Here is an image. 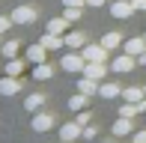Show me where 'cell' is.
Wrapping results in <instances>:
<instances>
[{
	"label": "cell",
	"instance_id": "cell-36",
	"mask_svg": "<svg viewBox=\"0 0 146 143\" xmlns=\"http://www.w3.org/2000/svg\"><path fill=\"white\" fill-rule=\"evenodd\" d=\"M104 143H113V140H104Z\"/></svg>",
	"mask_w": 146,
	"mask_h": 143
},
{
	"label": "cell",
	"instance_id": "cell-7",
	"mask_svg": "<svg viewBox=\"0 0 146 143\" xmlns=\"http://www.w3.org/2000/svg\"><path fill=\"white\" fill-rule=\"evenodd\" d=\"M134 12H137V9H134V3H131V0H113V3H110V15L119 18V21L131 18Z\"/></svg>",
	"mask_w": 146,
	"mask_h": 143
},
{
	"label": "cell",
	"instance_id": "cell-15",
	"mask_svg": "<svg viewBox=\"0 0 146 143\" xmlns=\"http://www.w3.org/2000/svg\"><path fill=\"white\" fill-rule=\"evenodd\" d=\"M45 101H48V95H45V93H30L27 99H24V107H27L30 113H36V110L45 107Z\"/></svg>",
	"mask_w": 146,
	"mask_h": 143
},
{
	"label": "cell",
	"instance_id": "cell-18",
	"mask_svg": "<svg viewBox=\"0 0 146 143\" xmlns=\"http://www.w3.org/2000/svg\"><path fill=\"white\" fill-rule=\"evenodd\" d=\"M33 77H36V81H51V77H54V66H51V63H36V66H33Z\"/></svg>",
	"mask_w": 146,
	"mask_h": 143
},
{
	"label": "cell",
	"instance_id": "cell-17",
	"mask_svg": "<svg viewBox=\"0 0 146 143\" xmlns=\"http://www.w3.org/2000/svg\"><path fill=\"white\" fill-rule=\"evenodd\" d=\"M39 42H42V45H45V48H48V51L66 48V39H63V36H57V33H48V30H45V33H42V39H39Z\"/></svg>",
	"mask_w": 146,
	"mask_h": 143
},
{
	"label": "cell",
	"instance_id": "cell-6",
	"mask_svg": "<svg viewBox=\"0 0 146 143\" xmlns=\"http://www.w3.org/2000/svg\"><path fill=\"white\" fill-rule=\"evenodd\" d=\"M9 15H12V21H15V24H36L39 12L33 9V6H15Z\"/></svg>",
	"mask_w": 146,
	"mask_h": 143
},
{
	"label": "cell",
	"instance_id": "cell-33",
	"mask_svg": "<svg viewBox=\"0 0 146 143\" xmlns=\"http://www.w3.org/2000/svg\"><path fill=\"white\" fill-rule=\"evenodd\" d=\"M108 0H87V6H92V9H98V6H104Z\"/></svg>",
	"mask_w": 146,
	"mask_h": 143
},
{
	"label": "cell",
	"instance_id": "cell-12",
	"mask_svg": "<svg viewBox=\"0 0 146 143\" xmlns=\"http://www.w3.org/2000/svg\"><path fill=\"white\" fill-rule=\"evenodd\" d=\"M81 75L92 77V81H104V75H108V63H87Z\"/></svg>",
	"mask_w": 146,
	"mask_h": 143
},
{
	"label": "cell",
	"instance_id": "cell-1",
	"mask_svg": "<svg viewBox=\"0 0 146 143\" xmlns=\"http://www.w3.org/2000/svg\"><path fill=\"white\" fill-rule=\"evenodd\" d=\"M84 66H87V60H84L81 51H75V54H63V60H60V69L69 72V75H81Z\"/></svg>",
	"mask_w": 146,
	"mask_h": 143
},
{
	"label": "cell",
	"instance_id": "cell-13",
	"mask_svg": "<svg viewBox=\"0 0 146 143\" xmlns=\"http://www.w3.org/2000/svg\"><path fill=\"white\" fill-rule=\"evenodd\" d=\"M66 48H75V51H81L84 45H87V33L84 30H72V33H66Z\"/></svg>",
	"mask_w": 146,
	"mask_h": 143
},
{
	"label": "cell",
	"instance_id": "cell-31",
	"mask_svg": "<svg viewBox=\"0 0 146 143\" xmlns=\"http://www.w3.org/2000/svg\"><path fill=\"white\" fill-rule=\"evenodd\" d=\"M131 3H134L137 12H146V0H131Z\"/></svg>",
	"mask_w": 146,
	"mask_h": 143
},
{
	"label": "cell",
	"instance_id": "cell-3",
	"mask_svg": "<svg viewBox=\"0 0 146 143\" xmlns=\"http://www.w3.org/2000/svg\"><path fill=\"white\" fill-rule=\"evenodd\" d=\"M137 69V57H131V54H119L113 57V63H110V72H119V75H128V72H134Z\"/></svg>",
	"mask_w": 146,
	"mask_h": 143
},
{
	"label": "cell",
	"instance_id": "cell-25",
	"mask_svg": "<svg viewBox=\"0 0 146 143\" xmlns=\"http://www.w3.org/2000/svg\"><path fill=\"white\" fill-rule=\"evenodd\" d=\"M119 116H128V119H134V116H140V107H137L134 101H122V107H119Z\"/></svg>",
	"mask_w": 146,
	"mask_h": 143
},
{
	"label": "cell",
	"instance_id": "cell-14",
	"mask_svg": "<svg viewBox=\"0 0 146 143\" xmlns=\"http://www.w3.org/2000/svg\"><path fill=\"white\" fill-rule=\"evenodd\" d=\"M45 57H48V48H45L42 42H36V45L27 48V63H33V66H36V63H45Z\"/></svg>",
	"mask_w": 146,
	"mask_h": 143
},
{
	"label": "cell",
	"instance_id": "cell-37",
	"mask_svg": "<svg viewBox=\"0 0 146 143\" xmlns=\"http://www.w3.org/2000/svg\"><path fill=\"white\" fill-rule=\"evenodd\" d=\"M143 93H146V87H143Z\"/></svg>",
	"mask_w": 146,
	"mask_h": 143
},
{
	"label": "cell",
	"instance_id": "cell-20",
	"mask_svg": "<svg viewBox=\"0 0 146 143\" xmlns=\"http://www.w3.org/2000/svg\"><path fill=\"white\" fill-rule=\"evenodd\" d=\"M0 51H3L6 60H12V57H18V51H21V42H18V39H6V42L0 45Z\"/></svg>",
	"mask_w": 146,
	"mask_h": 143
},
{
	"label": "cell",
	"instance_id": "cell-21",
	"mask_svg": "<svg viewBox=\"0 0 146 143\" xmlns=\"http://www.w3.org/2000/svg\"><path fill=\"white\" fill-rule=\"evenodd\" d=\"M143 95H146L143 87H122V101H134V105H137Z\"/></svg>",
	"mask_w": 146,
	"mask_h": 143
},
{
	"label": "cell",
	"instance_id": "cell-35",
	"mask_svg": "<svg viewBox=\"0 0 146 143\" xmlns=\"http://www.w3.org/2000/svg\"><path fill=\"white\" fill-rule=\"evenodd\" d=\"M60 143H69V140H60Z\"/></svg>",
	"mask_w": 146,
	"mask_h": 143
},
{
	"label": "cell",
	"instance_id": "cell-23",
	"mask_svg": "<svg viewBox=\"0 0 146 143\" xmlns=\"http://www.w3.org/2000/svg\"><path fill=\"white\" fill-rule=\"evenodd\" d=\"M21 72H24V60H18V57L6 60V75H15V77H21Z\"/></svg>",
	"mask_w": 146,
	"mask_h": 143
},
{
	"label": "cell",
	"instance_id": "cell-34",
	"mask_svg": "<svg viewBox=\"0 0 146 143\" xmlns=\"http://www.w3.org/2000/svg\"><path fill=\"white\" fill-rule=\"evenodd\" d=\"M137 66H143V69H146V51H143L140 57H137Z\"/></svg>",
	"mask_w": 146,
	"mask_h": 143
},
{
	"label": "cell",
	"instance_id": "cell-10",
	"mask_svg": "<svg viewBox=\"0 0 146 143\" xmlns=\"http://www.w3.org/2000/svg\"><path fill=\"white\" fill-rule=\"evenodd\" d=\"M122 51H125V54H131V57H140L143 51H146V36L125 39V42H122Z\"/></svg>",
	"mask_w": 146,
	"mask_h": 143
},
{
	"label": "cell",
	"instance_id": "cell-30",
	"mask_svg": "<svg viewBox=\"0 0 146 143\" xmlns=\"http://www.w3.org/2000/svg\"><path fill=\"white\" fill-rule=\"evenodd\" d=\"M63 6H87V0H63Z\"/></svg>",
	"mask_w": 146,
	"mask_h": 143
},
{
	"label": "cell",
	"instance_id": "cell-24",
	"mask_svg": "<svg viewBox=\"0 0 146 143\" xmlns=\"http://www.w3.org/2000/svg\"><path fill=\"white\" fill-rule=\"evenodd\" d=\"M87 101H90V95H84V93L72 95V99H69V110H75V113H78V110H84V107H87Z\"/></svg>",
	"mask_w": 146,
	"mask_h": 143
},
{
	"label": "cell",
	"instance_id": "cell-8",
	"mask_svg": "<svg viewBox=\"0 0 146 143\" xmlns=\"http://www.w3.org/2000/svg\"><path fill=\"white\" fill-rule=\"evenodd\" d=\"M18 93H21V77L15 75L0 77V95H18Z\"/></svg>",
	"mask_w": 146,
	"mask_h": 143
},
{
	"label": "cell",
	"instance_id": "cell-28",
	"mask_svg": "<svg viewBox=\"0 0 146 143\" xmlns=\"http://www.w3.org/2000/svg\"><path fill=\"white\" fill-rule=\"evenodd\" d=\"M96 137H98V128L92 125V122H90V125H84V140H96Z\"/></svg>",
	"mask_w": 146,
	"mask_h": 143
},
{
	"label": "cell",
	"instance_id": "cell-29",
	"mask_svg": "<svg viewBox=\"0 0 146 143\" xmlns=\"http://www.w3.org/2000/svg\"><path fill=\"white\" fill-rule=\"evenodd\" d=\"M75 119L81 122V125H90V119H92V113H90L87 107H84V110H78V116H75Z\"/></svg>",
	"mask_w": 146,
	"mask_h": 143
},
{
	"label": "cell",
	"instance_id": "cell-38",
	"mask_svg": "<svg viewBox=\"0 0 146 143\" xmlns=\"http://www.w3.org/2000/svg\"><path fill=\"white\" fill-rule=\"evenodd\" d=\"M143 36H146V33H143Z\"/></svg>",
	"mask_w": 146,
	"mask_h": 143
},
{
	"label": "cell",
	"instance_id": "cell-5",
	"mask_svg": "<svg viewBox=\"0 0 146 143\" xmlns=\"http://www.w3.org/2000/svg\"><path fill=\"white\" fill-rule=\"evenodd\" d=\"M78 137H84V125H81L78 119L63 122V125H60V140H69V143H75Z\"/></svg>",
	"mask_w": 146,
	"mask_h": 143
},
{
	"label": "cell",
	"instance_id": "cell-9",
	"mask_svg": "<svg viewBox=\"0 0 146 143\" xmlns=\"http://www.w3.org/2000/svg\"><path fill=\"white\" fill-rule=\"evenodd\" d=\"M98 95H102V99H108V101L122 99V87L113 83V81H102V83H98Z\"/></svg>",
	"mask_w": 146,
	"mask_h": 143
},
{
	"label": "cell",
	"instance_id": "cell-26",
	"mask_svg": "<svg viewBox=\"0 0 146 143\" xmlns=\"http://www.w3.org/2000/svg\"><path fill=\"white\" fill-rule=\"evenodd\" d=\"M81 9H84V6H63V18L69 24H75L78 18H81Z\"/></svg>",
	"mask_w": 146,
	"mask_h": 143
},
{
	"label": "cell",
	"instance_id": "cell-16",
	"mask_svg": "<svg viewBox=\"0 0 146 143\" xmlns=\"http://www.w3.org/2000/svg\"><path fill=\"white\" fill-rule=\"evenodd\" d=\"M98 83H102V81H92V77L81 75V81H78V93H84V95H98Z\"/></svg>",
	"mask_w": 146,
	"mask_h": 143
},
{
	"label": "cell",
	"instance_id": "cell-22",
	"mask_svg": "<svg viewBox=\"0 0 146 143\" xmlns=\"http://www.w3.org/2000/svg\"><path fill=\"white\" fill-rule=\"evenodd\" d=\"M102 45H104L108 51H113V48H119V45H122V36H119L116 30H110V33H104V36H102Z\"/></svg>",
	"mask_w": 146,
	"mask_h": 143
},
{
	"label": "cell",
	"instance_id": "cell-32",
	"mask_svg": "<svg viewBox=\"0 0 146 143\" xmlns=\"http://www.w3.org/2000/svg\"><path fill=\"white\" fill-rule=\"evenodd\" d=\"M134 143H146V128H143V131H137V134H134Z\"/></svg>",
	"mask_w": 146,
	"mask_h": 143
},
{
	"label": "cell",
	"instance_id": "cell-2",
	"mask_svg": "<svg viewBox=\"0 0 146 143\" xmlns=\"http://www.w3.org/2000/svg\"><path fill=\"white\" fill-rule=\"evenodd\" d=\"M81 54H84V60H87V63H108V48H104V45L102 42H98V45H84V48H81Z\"/></svg>",
	"mask_w": 146,
	"mask_h": 143
},
{
	"label": "cell",
	"instance_id": "cell-4",
	"mask_svg": "<svg viewBox=\"0 0 146 143\" xmlns=\"http://www.w3.org/2000/svg\"><path fill=\"white\" fill-rule=\"evenodd\" d=\"M30 128H33V131H39V134L51 131V128H54V116L45 113V110H36V113H33V119H30Z\"/></svg>",
	"mask_w": 146,
	"mask_h": 143
},
{
	"label": "cell",
	"instance_id": "cell-11",
	"mask_svg": "<svg viewBox=\"0 0 146 143\" xmlns=\"http://www.w3.org/2000/svg\"><path fill=\"white\" fill-rule=\"evenodd\" d=\"M113 137H128L131 131H134V122L128 119V116H119V119H113Z\"/></svg>",
	"mask_w": 146,
	"mask_h": 143
},
{
	"label": "cell",
	"instance_id": "cell-19",
	"mask_svg": "<svg viewBox=\"0 0 146 143\" xmlns=\"http://www.w3.org/2000/svg\"><path fill=\"white\" fill-rule=\"evenodd\" d=\"M66 27H69V21H66L63 15H60V18H51V21L45 24V30H48V33H57V36H66Z\"/></svg>",
	"mask_w": 146,
	"mask_h": 143
},
{
	"label": "cell",
	"instance_id": "cell-27",
	"mask_svg": "<svg viewBox=\"0 0 146 143\" xmlns=\"http://www.w3.org/2000/svg\"><path fill=\"white\" fill-rule=\"evenodd\" d=\"M12 24H15V21H12V15H0V36H3V33H9V27H12Z\"/></svg>",
	"mask_w": 146,
	"mask_h": 143
}]
</instances>
